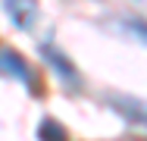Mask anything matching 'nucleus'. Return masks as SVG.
Here are the masks:
<instances>
[{"instance_id": "f03ea898", "label": "nucleus", "mask_w": 147, "mask_h": 141, "mask_svg": "<svg viewBox=\"0 0 147 141\" xmlns=\"http://www.w3.org/2000/svg\"><path fill=\"white\" fill-rule=\"evenodd\" d=\"M0 79H13L22 88H38L34 85V69L28 66V60L22 54H16L13 47H0Z\"/></svg>"}, {"instance_id": "39448f33", "label": "nucleus", "mask_w": 147, "mask_h": 141, "mask_svg": "<svg viewBox=\"0 0 147 141\" xmlns=\"http://www.w3.org/2000/svg\"><path fill=\"white\" fill-rule=\"evenodd\" d=\"M119 28H122L125 35H131V38H138V41H144V44H147V22H144V19H138V16H125V19H119Z\"/></svg>"}, {"instance_id": "20e7f679", "label": "nucleus", "mask_w": 147, "mask_h": 141, "mask_svg": "<svg viewBox=\"0 0 147 141\" xmlns=\"http://www.w3.org/2000/svg\"><path fill=\"white\" fill-rule=\"evenodd\" d=\"M107 104L128 122V125H138L147 129V100L144 97H131V94H110Z\"/></svg>"}, {"instance_id": "f257e3e1", "label": "nucleus", "mask_w": 147, "mask_h": 141, "mask_svg": "<svg viewBox=\"0 0 147 141\" xmlns=\"http://www.w3.org/2000/svg\"><path fill=\"white\" fill-rule=\"evenodd\" d=\"M38 50H41V56H44V63L53 69L59 75V82L66 85V88H82V75H78V69H75V63L69 60V56L59 50L57 44H50V41H41L38 44Z\"/></svg>"}, {"instance_id": "7ed1b4c3", "label": "nucleus", "mask_w": 147, "mask_h": 141, "mask_svg": "<svg viewBox=\"0 0 147 141\" xmlns=\"http://www.w3.org/2000/svg\"><path fill=\"white\" fill-rule=\"evenodd\" d=\"M0 6H3L6 19L13 22V28H19V31H34L38 16H41L38 0H0Z\"/></svg>"}, {"instance_id": "423d86ee", "label": "nucleus", "mask_w": 147, "mask_h": 141, "mask_svg": "<svg viewBox=\"0 0 147 141\" xmlns=\"http://www.w3.org/2000/svg\"><path fill=\"white\" fill-rule=\"evenodd\" d=\"M38 138H41V141H66V132L59 129L53 119H44L41 129H38Z\"/></svg>"}]
</instances>
